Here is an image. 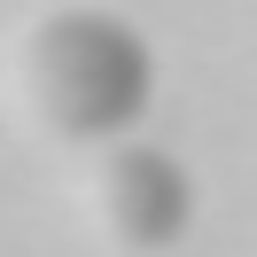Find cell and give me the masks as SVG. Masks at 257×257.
<instances>
[{"label":"cell","instance_id":"2","mask_svg":"<svg viewBox=\"0 0 257 257\" xmlns=\"http://www.w3.org/2000/svg\"><path fill=\"white\" fill-rule=\"evenodd\" d=\"M117 203H125V226H133V234H172L187 187H179V172L164 156H125V164H117Z\"/></svg>","mask_w":257,"mask_h":257},{"label":"cell","instance_id":"1","mask_svg":"<svg viewBox=\"0 0 257 257\" xmlns=\"http://www.w3.org/2000/svg\"><path fill=\"white\" fill-rule=\"evenodd\" d=\"M39 78H47L55 109L86 133H109L141 109L148 94V55L125 24L109 16H63L47 39H39Z\"/></svg>","mask_w":257,"mask_h":257}]
</instances>
